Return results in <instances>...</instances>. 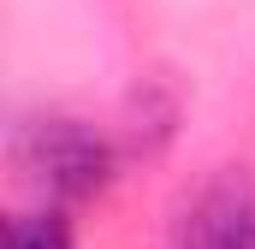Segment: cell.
Segmentation results:
<instances>
[{
	"label": "cell",
	"mask_w": 255,
	"mask_h": 249,
	"mask_svg": "<svg viewBox=\"0 0 255 249\" xmlns=\"http://www.w3.org/2000/svg\"><path fill=\"white\" fill-rule=\"evenodd\" d=\"M12 160H18L24 184L36 190V202H48V208L89 202L119 172L113 136L95 130L89 119H71V113H36V119H24L18 136H12Z\"/></svg>",
	"instance_id": "1"
},
{
	"label": "cell",
	"mask_w": 255,
	"mask_h": 249,
	"mask_svg": "<svg viewBox=\"0 0 255 249\" xmlns=\"http://www.w3.org/2000/svg\"><path fill=\"white\" fill-rule=\"evenodd\" d=\"M166 249H255V190L244 178L208 184L178 214Z\"/></svg>",
	"instance_id": "2"
},
{
	"label": "cell",
	"mask_w": 255,
	"mask_h": 249,
	"mask_svg": "<svg viewBox=\"0 0 255 249\" xmlns=\"http://www.w3.org/2000/svg\"><path fill=\"white\" fill-rule=\"evenodd\" d=\"M0 249H77V226H71V214H65V208L36 202V208H24V214H12V220H6Z\"/></svg>",
	"instance_id": "3"
}]
</instances>
